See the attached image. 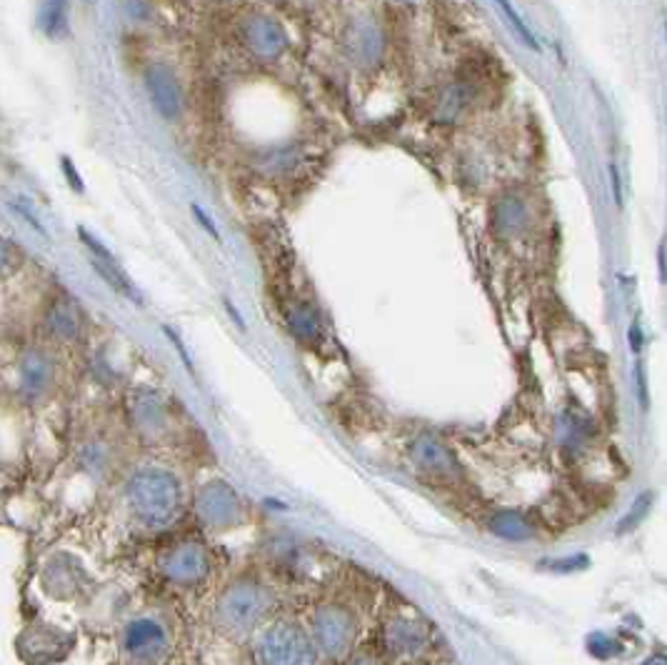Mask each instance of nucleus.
Segmentation results:
<instances>
[{
	"label": "nucleus",
	"instance_id": "1",
	"mask_svg": "<svg viewBox=\"0 0 667 665\" xmlns=\"http://www.w3.org/2000/svg\"><path fill=\"white\" fill-rule=\"evenodd\" d=\"M275 596L263 580L238 578L220 590L212 603V625L230 641H245L267 623Z\"/></svg>",
	"mask_w": 667,
	"mask_h": 665
},
{
	"label": "nucleus",
	"instance_id": "2",
	"mask_svg": "<svg viewBox=\"0 0 667 665\" xmlns=\"http://www.w3.org/2000/svg\"><path fill=\"white\" fill-rule=\"evenodd\" d=\"M125 501L143 528L163 531L171 528L183 511V486L171 470L141 468L128 480Z\"/></svg>",
	"mask_w": 667,
	"mask_h": 665
},
{
	"label": "nucleus",
	"instance_id": "3",
	"mask_svg": "<svg viewBox=\"0 0 667 665\" xmlns=\"http://www.w3.org/2000/svg\"><path fill=\"white\" fill-rule=\"evenodd\" d=\"M320 658L310 631L298 621H267L253 635L255 665H320Z\"/></svg>",
	"mask_w": 667,
	"mask_h": 665
},
{
	"label": "nucleus",
	"instance_id": "4",
	"mask_svg": "<svg viewBox=\"0 0 667 665\" xmlns=\"http://www.w3.org/2000/svg\"><path fill=\"white\" fill-rule=\"evenodd\" d=\"M120 661L125 665H163L175 651V635L168 621L155 613L128 618L118 635Z\"/></svg>",
	"mask_w": 667,
	"mask_h": 665
},
{
	"label": "nucleus",
	"instance_id": "5",
	"mask_svg": "<svg viewBox=\"0 0 667 665\" xmlns=\"http://www.w3.org/2000/svg\"><path fill=\"white\" fill-rule=\"evenodd\" d=\"M310 639L326 658H342L353 648L358 621L350 608L340 603H322L310 615Z\"/></svg>",
	"mask_w": 667,
	"mask_h": 665
},
{
	"label": "nucleus",
	"instance_id": "6",
	"mask_svg": "<svg viewBox=\"0 0 667 665\" xmlns=\"http://www.w3.org/2000/svg\"><path fill=\"white\" fill-rule=\"evenodd\" d=\"M212 560L208 548L200 541H181L157 558V570L165 584L175 588H196L206 584Z\"/></svg>",
	"mask_w": 667,
	"mask_h": 665
},
{
	"label": "nucleus",
	"instance_id": "7",
	"mask_svg": "<svg viewBox=\"0 0 667 665\" xmlns=\"http://www.w3.org/2000/svg\"><path fill=\"white\" fill-rule=\"evenodd\" d=\"M196 513L210 531H230L243 521V503L236 488L226 480H208L196 495Z\"/></svg>",
	"mask_w": 667,
	"mask_h": 665
},
{
	"label": "nucleus",
	"instance_id": "8",
	"mask_svg": "<svg viewBox=\"0 0 667 665\" xmlns=\"http://www.w3.org/2000/svg\"><path fill=\"white\" fill-rule=\"evenodd\" d=\"M240 41L245 48L255 55L258 61H277L288 51V33L271 15L253 13L240 23Z\"/></svg>",
	"mask_w": 667,
	"mask_h": 665
},
{
	"label": "nucleus",
	"instance_id": "9",
	"mask_svg": "<svg viewBox=\"0 0 667 665\" xmlns=\"http://www.w3.org/2000/svg\"><path fill=\"white\" fill-rule=\"evenodd\" d=\"M143 83H145L147 98H151L153 108L165 120H171L173 123V120H178L183 116V108H185L183 86L168 63L155 61V63H151V66H145Z\"/></svg>",
	"mask_w": 667,
	"mask_h": 665
},
{
	"label": "nucleus",
	"instance_id": "10",
	"mask_svg": "<svg viewBox=\"0 0 667 665\" xmlns=\"http://www.w3.org/2000/svg\"><path fill=\"white\" fill-rule=\"evenodd\" d=\"M18 378H21V388L25 395L31 399H41L51 391L53 378H55V366L53 358L41 348H31L21 356L18 363Z\"/></svg>",
	"mask_w": 667,
	"mask_h": 665
},
{
	"label": "nucleus",
	"instance_id": "11",
	"mask_svg": "<svg viewBox=\"0 0 667 665\" xmlns=\"http://www.w3.org/2000/svg\"><path fill=\"white\" fill-rule=\"evenodd\" d=\"M131 415L135 428L147 438L161 436L165 426H168V408H165L163 395L157 391H151V388H141V391L133 395Z\"/></svg>",
	"mask_w": 667,
	"mask_h": 665
},
{
	"label": "nucleus",
	"instance_id": "12",
	"mask_svg": "<svg viewBox=\"0 0 667 665\" xmlns=\"http://www.w3.org/2000/svg\"><path fill=\"white\" fill-rule=\"evenodd\" d=\"M428 645V631L418 621L411 618H395L385 625V648L397 658H413Z\"/></svg>",
	"mask_w": 667,
	"mask_h": 665
},
{
	"label": "nucleus",
	"instance_id": "13",
	"mask_svg": "<svg viewBox=\"0 0 667 665\" xmlns=\"http://www.w3.org/2000/svg\"><path fill=\"white\" fill-rule=\"evenodd\" d=\"M346 51L360 66H370L383 53V33L373 21L360 18V21L350 23L346 31Z\"/></svg>",
	"mask_w": 667,
	"mask_h": 665
},
{
	"label": "nucleus",
	"instance_id": "14",
	"mask_svg": "<svg viewBox=\"0 0 667 665\" xmlns=\"http://www.w3.org/2000/svg\"><path fill=\"white\" fill-rule=\"evenodd\" d=\"M411 453L415 464H418L423 470H428V473H438V476L456 473V460H452L448 448L430 436H420L415 440Z\"/></svg>",
	"mask_w": 667,
	"mask_h": 665
},
{
	"label": "nucleus",
	"instance_id": "15",
	"mask_svg": "<svg viewBox=\"0 0 667 665\" xmlns=\"http://www.w3.org/2000/svg\"><path fill=\"white\" fill-rule=\"evenodd\" d=\"M45 328H48L53 338L66 340V344L76 340L80 336V316L76 306H70L66 301H55L45 313Z\"/></svg>",
	"mask_w": 667,
	"mask_h": 665
},
{
	"label": "nucleus",
	"instance_id": "16",
	"mask_svg": "<svg viewBox=\"0 0 667 665\" xmlns=\"http://www.w3.org/2000/svg\"><path fill=\"white\" fill-rule=\"evenodd\" d=\"M490 531H493L497 538L513 543H523L527 538H533V525L527 523L521 513L513 511H503L493 515V519H490Z\"/></svg>",
	"mask_w": 667,
	"mask_h": 665
},
{
	"label": "nucleus",
	"instance_id": "17",
	"mask_svg": "<svg viewBox=\"0 0 667 665\" xmlns=\"http://www.w3.org/2000/svg\"><path fill=\"white\" fill-rule=\"evenodd\" d=\"M288 326L300 340H315L320 336V316L313 306H295L288 313Z\"/></svg>",
	"mask_w": 667,
	"mask_h": 665
},
{
	"label": "nucleus",
	"instance_id": "18",
	"mask_svg": "<svg viewBox=\"0 0 667 665\" xmlns=\"http://www.w3.org/2000/svg\"><path fill=\"white\" fill-rule=\"evenodd\" d=\"M78 458H80V466L92 476H106L110 464H113V458H110V450L103 440L86 443V446L80 448Z\"/></svg>",
	"mask_w": 667,
	"mask_h": 665
},
{
	"label": "nucleus",
	"instance_id": "19",
	"mask_svg": "<svg viewBox=\"0 0 667 665\" xmlns=\"http://www.w3.org/2000/svg\"><path fill=\"white\" fill-rule=\"evenodd\" d=\"M527 220V210L517 198H505L495 210V224L505 230V233H515L517 228H523Z\"/></svg>",
	"mask_w": 667,
	"mask_h": 665
},
{
	"label": "nucleus",
	"instance_id": "20",
	"mask_svg": "<svg viewBox=\"0 0 667 665\" xmlns=\"http://www.w3.org/2000/svg\"><path fill=\"white\" fill-rule=\"evenodd\" d=\"M650 505H653V495L650 493H643L641 498H637V501L633 503V508H630V513L625 515L623 521H620L617 533H625V531L637 528V525H641L643 519L647 515V511H650Z\"/></svg>",
	"mask_w": 667,
	"mask_h": 665
},
{
	"label": "nucleus",
	"instance_id": "21",
	"mask_svg": "<svg viewBox=\"0 0 667 665\" xmlns=\"http://www.w3.org/2000/svg\"><path fill=\"white\" fill-rule=\"evenodd\" d=\"M39 23L43 28V33L58 35L63 31V25H66V6H58V3L43 6Z\"/></svg>",
	"mask_w": 667,
	"mask_h": 665
},
{
	"label": "nucleus",
	"instance_id": "22",
	"mask_svg": "<svg viewBox=\"0 0 667 665\" xmlns=\"http://www.w3.org/2000/svg\"><path fill=\"white\" fill-rule=\"evenodd\" d=\"M588 651L592 655H598V658H613V655L620 653V645L617 641L608 639V635H592V639L588 641Z\"/></svg>",
	"mask_w": 667,
	"mask_h": 665
},
{
	"label": "nucleus",
	"instance_id": "23",
	"mask_svg": "<svg viewBox=\"0 0 667 665\" xmlns=\"http://www.w3.org/2000/svg\"><path fill=\"white\" fill-rule=\"evenodd\" d=\"M78 238L83 240V243H86L90 251H92V258H96V261H103V263H118L116 261V255L108 251V248L100 243L98 238H92L86 228H78Z\"/></svg>",
	"mask_w": 667,
	"mask_h": 665
},
{
	"label": "nucleus",
	"instance_id": "24",
	"mask_svg": "<svg viewBox=\"0 0 667 665\" xmlns=\"http://www.w3.org/2000/svg\"><path fill=\"white\" fill-rule=\"evenodd\" d=\"M500 11H503V13L507 15V21H511V25L515 28V31H517V33H521V39H523V43H527V45H531V48H537V43H535V39H533V33H531V31H527V28L523 25V21H521V18H517V13L513 11V8L503 3V6H500Z\"/></svg>",
	"mask_w": 667,
	"mask_h": 665
},
{
	"label": "nucleus",
	"instance_id": "25",
	"mask_svg": "<svg viewBox=\"0 0 667 665\" xmlns=\"http://www.w3.org/2000/svg\"><path fill=\"white\" fill-rule=\"evenodd\" d=\"M590 566V558L586 556H576V558H560V560H553L548 563L550 570H560V573H570V570H582Z\"/></svg>",
	"mask_w": 667,
	"mask_h": 665
},
{
	"label": "nucleus",
	"instance_id": "26",
	"mask_svg": "<svg viewBox=\"0 0 667 665\" xmlns=\"http://www.w3.org/2000/svg\"><path fill=\"white\" fill-rule=\"evenodd\" d=\"M165 336H168V338L173 340V346H175V350H178V353H181V358H183V363H185V366H188V371H193V363H190V353H188V350H185V348H183V344H181V338H178V336H175V332H173L171 328H165Z\"/></svg>",
	"mask_w": 667,
	"mask_h": 665
},
{
	"label": "nucleus",
	"instance_id": "27",
	"mask_svg": "<svg viewBox=\"0 0 667 665\" xmlns=\"http://www.w3.org/2000/svg\"><path fill=\"white\" fill-rule=\"evenodd\" d=\"M63 163V171H66V175H68V181H70V186L76 188V190H83V183H80V175L76 173V168H73V163H70V159H63L61 161Z\"/></svg>",
	"mask_w": 667,
	"mask_h": 665
},
{
	"label": "nucleus",
	"instance_id": "28",
	"mask_svg": "<svg viewBox=\"0 0 667 665\" xmlns=\"http://www.w3.org/2000/svg\"><path fill=\"white\" fill-rule=\"evenodd\" d=\"M193 214H196V218H198V224H200L203 228H206V230H208V233H210L212 238H218V228H216V226H212V220H210V218H208L206 214H203V210H200L198 206H193Z\"/></svg>",
	"mask_w": 667,
	"mask_h": 665
},
{
	"label": "nucleus",
	"instance_id": "29",
	"mask_svg": "<svg viewBox=\"0 0 667 665\" xmlns=\"http://www.w3.org/2000/svg\"><path fill=\"white\" fill-rule=\"evenodd\" d=\"M8 263H11V253H8V246L3 243V238H0V273H6Z\"/></svg>",
	"mask_w": 667,
	"mask_h": 665
},
{
	"label": "nucleus",
	"instance_id": "30",
	"mask_svg": "<svg viewBox=\"0 0 667 665\" xmlns=\"http://www.w3.org/2000/svg\"><path fill=\"white\" fill-rule=\"evenodd\" d=\"M348 665H383V663L373 658V655H358V658H353Z\"/></svg>",
	"mask_w": 667,
	"mask_h": 665
},
{
	"label": "nucleus",
	"instance_id": "31",
	"mask_svg": "<svg viewBox=\"0 0 667 665\" xmlns=\"http://www.w3.org/2000/svg\"><path fill=\"white\" fill-rule=\"evenodd\" d=\"M643 665H667V655L655 653V655H650V658H647Z\"/></svg>",
	"mask_w": 667,
	"mask_h": 665
}]
</instances>
